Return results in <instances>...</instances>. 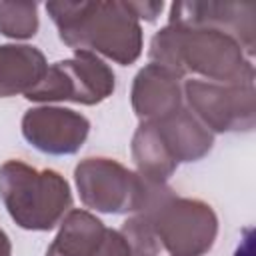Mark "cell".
<instances>
[{
	"mask_svg": "<svg viewBox=\"0 0 256 256\" xmlns=\"http://www.w3.org/2000/svg\"><path fill=\"white\" fill-rule=\"evenodd\" d=\"M152 64L164 66L178 78L186 72L214 82L252 84V64L242 58L240 44L214 28H188L168 24L150 44Z\"/></svg>",
	"mask_w": 256,
	"mask_h": 256,
	"instance_id": "cell-1",
	"label": "cell"
},
{
	"mask_svg": "<svg viewBox=\"0 0 256 256\" xmlns=\"http://www.w3.org/2000/svg\"><path fill=\"white\" fill-rule=\"evenodd\" d=\"M60 40L86 52H100L118 64H132L142 52V30L126 2H48Z\"/></svg>",
	"mask_w": 256,
	"mask_h": 256,
	"instance_id": "cell-2",
	"label": "cell"
},
{
	"mask_svg": "<svg viewBox=\"0 0 256 256\" xmlns=\"http://www.w3.org/2000/svg\"><path fill=\"white\" fill-rule=\"evenodd\" d=\"M0 198L12 220L26 230L54 228L72 206L70 186L58 172L20 160L0 166Z\"/></svg>",
	"mask_w": 256,
	"mask_h": 256,
	"instance_id": "cell-3",
	"label": "cell"
},
{
	"mask_svg": "<svg viewBox=\"0 0 256 256\" xmlns=\"http://www.w3.org/2000/svg\"><path fill=\"white\" fill-rule=\"evenodd\" d=\"M76 186L84 206L98 212H150L172 194L164 182L130 172L110 158H86L76 170Z\"/></svg>",
	"mask_w": 256,
	"mask_h": 256,
	"instance_id": "cell-4",
	"label": "cell"
},
{
	"mask_svg": "<svg viewBox=\"0 0 256 256\" xmlns=\"http://www.w3.org/2000/svg\"><path fill=\"white\" fill-rule=\"evenodd\" d=\"M144 216L172 256H200L214 244L218 220L212 208L200 200L170 194Z\"/></svg>",
	"mask_w": 256,
	"mask_h": 256,
	"instance_id": "cell-5",
	"label": "cell"
},
{
	"mask_svg": "<svg viewBox=\"0 0 256 256\" xmlns=\"http://www.w3.org/2000/svg\"><path fill=\"white\" fill-rule=\"evenodd\" d=\"M114 92V72L94 52L76 50L74 58L48 66L44 78L26 92L34 102L70 100L78 104H98Z\"/></svg>",
	"mask_w": 256,
	"mask_h": 256,
	"instance_id": "cell-6",
	"label": "cell"
},
{
	"mask_svg": "<svg viewBox=\"0 0 256 256\" xmlns=\"http://www.w3.org/2000/svg\"><path fill=\"white\" fill-rule=\"evenodd\" d=\"M192 112L204 126L226 130H250L254 122V90L252 84H214L202 80H188L184 86Z\"/></svg>",
	"mask_w": 256,
	"mask_h": 256,
	"instance_id": "cell-7",
	"label": "cell"
},
{
	"mask_svg": "<svg viewBox=\"0 0 256 256\" xmlns=\"http://www.w3.org/2000/svg\"><path fill=\"white\" fill-rule=\"evenodd\" d=\"M254 14L256 4L252 2H174L170 8V24L220 30L252 54Z\"/></svg>",
	"mask_w": 256,
	"mask_h": 256,
	"instance_id": "cell-8",
	"label": "cell"
},
{
	"mask_svg": "<svg viewBox=\"0 0 256 256\" xmlns=\"http://www.w3.org/2000/svg\"><path fill=\"white\" fill-rule=\"evenodd\" d=\"M90 130L86 116L68 108H34L22 118L24 138L46 154H74Z\"/></svg>",
	"mask_w": 256,
	"mask_h": 256,
	"instance_id": "cell-9",
	"label": "cell"
},
{
	"mask_svg": "<svg viewBox=\"0 0 256 256\" xmlns=\"http://www.w3.org/2000/svg\"><path fill=\"white\" fill-rule=\"evenodd\" d=\"M132 106L144 122L162 120L174 114L180 108L178 76L168 68L150 62L134 78Z\"/></svg>",
	"mask_w": 256,
	"mask_h": 256,
	"instance_id": "cell-10",
	"label": "cell"
},
{
	"mask_svg": "<svg viewBox=\"0 0 256 256\" xmlns=\"http://www.w3.org/2000/svg\"><path fill=\"white\" fill-rule=\"evenodd\" d=\"M158 136L168 150L170 158L178 162H192L202 158L210 148H212V134L208 128L192 116V112L178 108L174 114L162 118V120H152Z\"/></svg>",
	"mask_w": 256,
	"mask_h": 256,
	"instance_id": "cell-11",
	"label": "cell"
},
{
	"mask_svg": "<svg viewBox=\"0 0 256 256\" xmlns=\"http://www.w3.org/2000/svg\"><path fill=\"white\" fill-rule=\"evenodd\" d=\"M44 54L26 44L0 46V98L30 92L46 74Z\"/></svg>",
	"mask_w": 256,
	"mask_h": 256,
	"instance_id": "cell-12",
	"label": "cell"
},
{
	"mask_svg": "<svg viewBox=\"0 0 256 256\" xmlns=\"http://www.w3.org/2000/svg\"><path fill=\"white\" fill-rule=\"evenodd\" d=\"M106 226L86 210H70L46 256H96Z\"/></svg>",
	"mask_w": 256,
	"mask_h": 256,
	"instance_id": "cell-13",
	"label": "cell"
},
{
	"mask_svg": "<svg viewBox=\"0 0 256 256\" xmlns=\"http://www.w3.org/2000/svg\"><path fill=\"white\" fill-rule=\"evenodd\" d=\"M160 240L144 214L128 218L120 230L106 228L96 256H156Z\"/></svg>",
	"mask_w": 256,
	"mask_h": 256,
	"instance_id": "cell-14",
	"label": "cell"
},
{
	"mask_svg": "<svg viewBox=\"0 0 256 256\" xmlns=\"http://www.w3.org/2000/svg\"><path fill=\"white\" fill-rule=\"evenodd\" d=\"M132 156L140 174L154 182H164L178 166L164 148L154 122H142L138 126L132 140Z\"/></svg>",
	"mask_w": 256,
	"mask_h": 256,
	"instance_id": "cell-15",
	"label": "cell"
},
{
	"mask_svg": "<svg viewBox=\"0 0 256 256\" xmlns=\"http://www.w3.org/2000/svg\"><path fill=\"white\" fill-rule=\"evenodd\" d=\"M36 4L0 2V32L10 38H30L38 30Z\"/></svg>",
	"mask_w": 256,
	"mask_h": 256,
	"instance_id": "cell-16",
	"label": "cell"
},
{
	"mask_svg": "<svg viewBox=\"0 0 256 256\" xmlns=\"http://www.w3.org/2000/svg\"><path fill=\"white\" fill-rule=\"evenodd\" d=\"M130 12L136 16V18H144L148 22L156 20V16L162 12L164 8V2H126Z\"/></svg>",
	"mask_w": 256,
	"mask_h": 256,
	"instance_id": "cell-17",
	"label": "cell"
},
{
	"mask_svg": "<svg viewBox=\"0 0 256 256\" xmlns=\"http://www.w3.org/2000/svg\"><path fill=\"white\" fill-rule=\"evenodd\" d=\"M234 256H252V228H246L244 230V240L236 248V254Z\"/></svg>",
	"mask_w": 256,
	"mask_h": 256,
	"instance_id": "cell-18",
	"label": "cell"
},
{
	"mask_svg": "<svg viewBox=\"0 0 256 256\" xmlns=\"http://www.w3.org/2000/svg\"><path fill=\"white\" fill-rule=\"evenodd\" d=\"M12 248H10V240L6 236V232L0 228V256H10Z\"/></svg>",
	"mask_w": 256,
	"mask_h": 256,
	"instance_id": "cell-19",
	"label": "cell"
}]
</instances>
